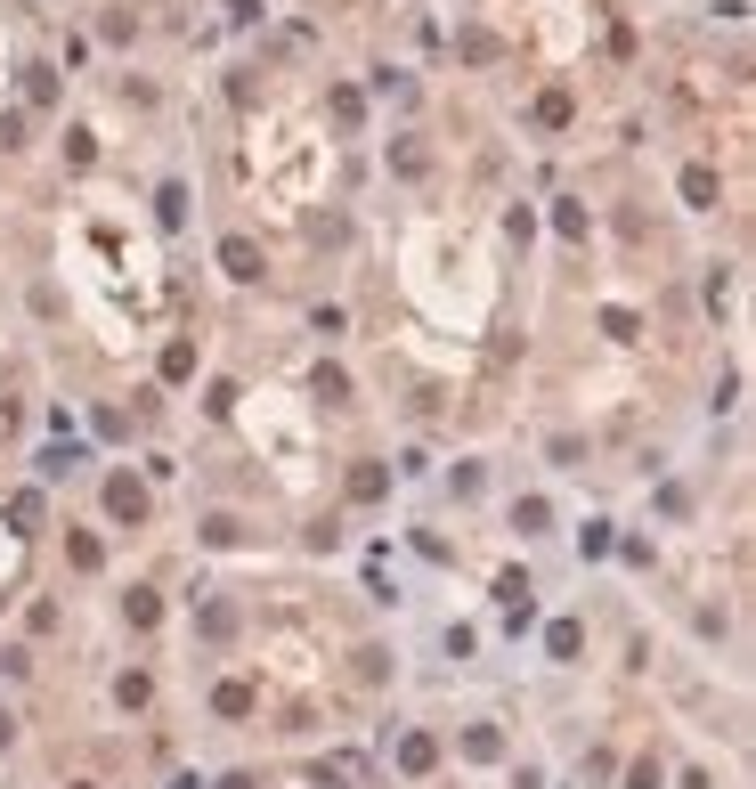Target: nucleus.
Returning a JSON list of instances; mask_svg holds the SVG:
<instances>
[{"instance_id":"obj_1","label":"nucleus","mask_w":756,"mask_h":789,"mask_svg":"<svg viewBox=\"0 0 756 789\" xmlns=\"http://www.w3.org/2000/svg\"><path fill=\"white\" fill-rule=\"evenodd\" d=\"M220 261H228V269H236V277H261V261H252V245H244V236H236V245H228V253H220Z\"/></svg>"},{"instance_id":"obj_2","label":"nucleus","mask_w":756,"mask_h":789,"mask_svg":"<svg viewBox=\"0 0 756 789\" xmlns=\"http://www.w3.org/2000/svg\"><path fill=\"white\" fill-rule=\"evenodd\" d=\"M626 789H659V765H651V757H643V765H635V773H626Z\"/></svg>"}]
</instances>
